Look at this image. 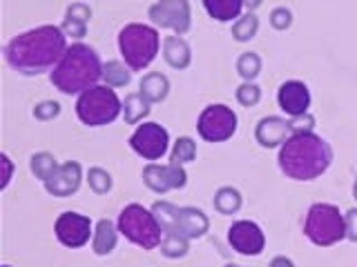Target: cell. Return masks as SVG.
<instances>
[{"label": "cell", "instance_id": "cell-26", "mask_svg": "<svg viewBox=\"0 0 357 267\" xmlns=\"http://www.w3.org/2000/svg\"><path fill=\"white\" fill-rule=\"evenodd\" d=\"M230 33H232V38L237 42L252 40L257 33H259V18H257L255 11H252V14H250V11H245L243 16H239L237 20H234Z\"/></svg>", "mask_w": 357, "mask_h": 267}, {"label": "cell", "instance_id": "cell-14", "mask_svg": "<svg viewBox=\"0 0 357 267\" xmlns=\"http://www.w3.org/2000/svg\"><path fill=\"white\" fill-rule=\"evenodd\" d=\"M312 103L310 89L301 81H286L277 89V105L288 118H295L301 114H308Z\"/></svg>", "mask_w": 357, "mask_h": 267}, {"label": "cell", "instance_id": "cell-37", "mask_svg": "<svg viewBox=\"0 0 357 267\" xmlns=\"http://www.w3.org/2000/svg\"><path fill=\"white\" fill-rule=\"evenodd\" d=\"M65 16H70L74 20H81V22H87V25H89V20H92V7H89L87 3H72V5H67Z\"/></svg>", "mask_w": 357, "mask_h": 267}, {"label": "cell", "instance_id": "cell-34", "mask_svg": "<svg viewBox=\"0 0 357 267\" xmlns=\"http://www.w3.org/2000/svg\"><path fill=\"white\" fill-rule=\"evenodd\" d=\"M59 27L63 29V33H65L67 38H74V40H78V42H81V38L87 36V22L74 20V18H70V16H65Z\"/></svg>", "mask_w": 357, "mask_h": 267}, {"label": "cell", "instance_id": "cell-18", "mask_svg": "<svg viewBox=\"0 0 357 267\" xmlns=\"http://www.w3.org/2000/svg\"><path fill=\"white\" fill-rule=\"evenodd\" d=\"M161 54H163V60L176 72L188 70L190 63H192V47H190L183 36H174V33L163 38Z\"/></svg>", "mask_w": 357, "mask_h": 267}, {"label": "cell", "instance_id": "cell-5", "mask_svg": "<svg viewBox=\"0 0 357 267\" xmlns=\"http://www.w3.org/2000/svg\"><path fill=\"white\" fill-rule=\"evenodd\" d=\"M116 227L121 232V236H126V241L137 245V248L145 252L159 250L163 229L159 227L150 207H143L141 203L126 205L116 218Z\"/></svg>", "mask_w": 357, "mask_h": 267}, {"label": "cell", "instance_id": "cell-12", "mask_svg": "<svg viewBox=\"0 0 357 267\" xmlns=\"http://www.w3.org/2000/svg\"><path fill=\"white\" fill-rule=\"evenodd\" d=\"M141 178L148 189L154 194H167L172 189H183L188 185V172L185 167L174 163H148L143 167Z\"/></svg>", "mask_w": 357, "mask_h": 267}, {"label": "cell", "instance_id": "cell-20", "mask_svg": "<svg viewBox=\"0 0 357 267\" xmlns=\"http://www.w3.org/2000/svg\"><path fill=\"white\" fill-rule=\"evenodd\" d=\"M152 111V103L148 98H145L141 92H130L126 98H123V120L128 122V125H141V122L150 116Z\"/></svg>", "mask_w": 357, "mask_h": 267}, {"label": "cell", "instance_id": "cell-41", "mask_svg": "<svg viewBox=\"0 0 357 267\" xmlns=\"http://www.w3.org/2000/svg\"><path fill=\"white\" fill-rule=\"evenodd\" d=\"M353 198L357 200V178H355V183H353Z\"/></svg>", "mask_w": 357, "mask_h": 267}, {"label": "cell", "instance_id": "cell-10", "mask_svg": "<svg viewBox=\"0 0 357 267\" xmlns=\"http://www.w3.org/2000/svg\"><path fill=\"white\" fill-rule=\"evenodd\" d=\"M148 18L154 27L170 29L174 36H183L192 27V7L188 0H159L148 7Z\"/></svg>", "mask_w": 357, "mask_h": 267}, {"label": "cell", "instance_id": "cell-17", "mask_svg": "<svg viewBox=\"0 0 357 267\" xmlns=\"http://www.w3.org/2000/svg\"><path fill=\"white\" fill-rule=\"evenodd\" d=\"M210 229V218L204 209L199 207H178L176 220H174V232H178L188 241H197L206 236Z\"/></svg>", "mask_w": 357, "mask_h": 267}, {"label": "cell", "instance_id": "cell-9", "mask_svg": "<svg viewBox=\"0 0 357 267\" xmlns=\"http://www.w3.org/2000/svg\"><path fill=\"white\" fill-rule=\"evenodd\" d=\"M130 149L141 156L143 161H161L163 156L170 149V134L167 129L161 125V122H154V120H148V122H141V125L132 131L130 136Z\"/></svg>", "mask_w": 357, "mask_h": 267}, {"label": "cell", "instance_id": "cell-32", "mask_svg": "<svg viewBox=\"0 0 357 267\" xmlns=\"http://www.w3.org/2000/svg\"><path fill=\"white\" fill-rule=\"evenodd\" d=\"M234 96H237V103L241 107H255L261 100V87L257 83H241Z\"/></svg>", "mask_w": 357, "mask_h": 267}, {"label": "cell", "instance_id": "cell-3", "mask_svg": "<svg viewBox=\"0 0 357 267\" xmlns=\"http://www.w3.org/2000/svg\"><path fill=\"white\" fill-rule=\"evenodd\" d=\"M103 78V60L94 47L72 42L59 65L50 72V83L65 96H81L85 89L98 85Z\"/></svg>", "mask_w": 357, "mask_h": 267}, {"label": "cell", "instance_id": "cell-35", "mask_svg": "<svg viewBox=\"0 0 357 267\" xmlns=\"http://www.w3.org/2000/svg\"><path fill=\"white\" fill-rule=\"evenodd\" d=\"M271 25L277 31H286L290 25H293V11H290L288 7H284V5L275 7L271 11Z\"/></svg>", "mask_w": 357, "mask_h": 267}, {"label": "cell", "instance_id": "cell-33", "mask_svg": "<svg viewBox=\"0 0 357 267\" xmlns=\"http://www.w3.org/2000/svg\"><path fill=\"white\" fill-rule=\"evenodd\" d=\"M31 114L40 122H50V120L61 116V103H59V100H40V103L33 107Z\"/></svg>", "mask_w": 357, "mask_h": 267}, {"label": "cell", "instance_id": "cell-43", "mask_svg": "<svg viewBox=\"0 0 357 267\" xmlns=\"http://www.w3.org/2000/svg\"><path fill=\"white\" fill-rule=\"evenodd\" d=\"M3 267H11V265H3Z\"/></svg>", "mask_w": 357, "mask_h": 267}, {"label": "cell", "instance_id": "cell-28", "mask_svg": "<svg viewBox=\"0 0 357 267\" xmlns=\"http://www.w3.org/2000/svg\"><path fill=\"white\" fill-rule=\"evenodd\" d=\"M195 159H197V143H195V138H190V136H178V138L172 143L170 161H167V163H174V165L185 167L188 163H192Z\"/></svg>", "mask_w": 357, "mask_h": 267}, {"label": "cell", "instance_id": "cell-7", "mask_svg": "<svg viewBox=\"0 0 357 267\" xmlns=\"http://www.w3.org/2000/svg\"><path fill=\"white\" fill-rule=\"evenodd\" d=\"M304 236L317 248H331L346 238L344 214L331 203H315L308 207L304 220Z\"/></svg>", "mask_w": 357, "mask_h": 267}, {"label": "cell", "instance_id": "cell-15", "mask_svg": "<svg viewBox=\"0 0 357 267\" xmlns=\"http://www.w3.org/2000/svg\"><path fill=\"white\" fill-rule=\"evenodd\" d=\"M83 183V167L76 161L61 163V167L56 170V174L50 178L45 185V192L56 198H67L78 192V187Z\"/></svg>", "mask_w": 357, "mask_h": 267}, {"label": "cell", "instance_id": "cell-36", "mask_svg": "<svg viewBox=\"0 0 357 267\" xmlns=\"http://www.w3.org/2000/svg\"><path fill=\"white\" fill-rule=\"evenodd\" d=\"M288 122H290V131L293 134H312L315 131V125H317V120L310 111L308 114L295 116V118H288Z\"/></svg>", "mask_w": 357, "mask_h": 267}, {"label": "cell", "instance_id": "cell-22", "mask_svg": "<svg viewBox=\"0 0 357 267\" xmlns=\"http://www.w3.org/2000/svg\"><path fill=\"white\" fill-rule=\"evenodd\" d=\"M204 9L217 22H234L243 16V0H204Z\"/></svg>", "mask_w": 357, "mask_h": 267}, {"label": "cell", "instance_id": "cell-42", "mask_svg": "<svg viewBox=\"0 0 357 267\" xmlns=\"http://www.w3.org/2000/svg\"><path fill=\"white\" fill-rule=\"evenodd\" d=\"M223 267H245V265H237V263H228V265H223Z\"/></svg>", "mask_w": 357, "mask_h": 267}, {"label": "cell", "instance_id": "cell-13", "mask_svg": "<svg viewBox=\"0 0 357 267\" xmlns=\"http://www.w3.org/2000/svg\"><path fill=\"white\" fill-rule=\"evenodd\" d=\"M230 248L241 256H259L266 250V234L255 220H234L228 227Z\"/></svg>", "mask_w": 357, "mask_h": 267}, {"label": "cell", "instance_id": "cell-40", "mask_svg": "<svg viewBox=\"0 0 357 267\" xmlns=\"http://www.w3.org/2000/svg\"><path fill=\"white\" fill-rule=\"evenodd\" d=\"M268 267H295V263L288 259V256H275V259L268 263Z\"/></svg>", "mask_w": 357, "mask_h": 267}, {"label": "cell", "instance_id": "cell-4", "mask_svg": "<svg viewBox=\"0 0 357 267\" xmlns=\"http://www.w3.org/2000/svg\"><path fill=\"white\" fill-rule=\"evenodd\" d=\"M161 36L154 25L145 22H128L119 31V54L132 72H143L154 63L161 49Z\"/></svg>", "mask_w": 357, "mask_h": 267}, {"label": "cell", "instance_id": "cell-11", "mask_svg": "<svg viewBox=\"0 0 357 267\" xmlns=\"http://www.w3.org/2000/svg\"><path fill=\"white\" fill-rule=\"evenodd\" d=\"M54 236L63 248L78 250L92 241L94 222L89 216L78 214V211H63L54 222Z\"/></svg>", "mask_w": 357, "mask_h": 267}, {"label": "cell", "instance_id": "cell-19", "mask_svg": "<svg viewBox=\"0 0 357 267\" xmlns=\"http://www.w3.org/2000/svg\"><path fill=\"white\" fill-rule=\"evenodd\" d=\"M121 232L116 227V222H112L107 218H100L94 225V236H92V252L96 256H109L116 250Z\"/></svg>", "mask_w": 357, "mask_h": 267}, {"label": "cell", "instance_id": "cell-31", "mask_svg": "<svg viewBox=\"0 0 357 267\" xmlns=\"http://www.w3.org/2000/svg\"><path fill=\"white\" fill-rule=\"evenodd\" d=\"M150 209H152V214H154L156 222H159V227L163 232H174V220H176L178 205L170 203V200H156Z\"/></svg>", "mask_w": 357, "mask_h": 267}, {"label": "cell", "instance_id": "cell-6", "mask_svg": "<svg viewBox=\"0 0 357 267\" xmlns=\"http://www.w3.org/2000/svg\"><path fill=\"white\" fill-rule=\"evenodd\" d=\"M123 114V100L107 85H94L76 98V116L87 127H103Z\"/></svg>", "mask_w": 357, "mask_h": 267}, {"label": "cell", "instance_id": "cell-39", "mask_svg": "<svg viewBox=\"0 0 357 267\" xmlns=\"http://www.w3.org/2000/svg\"><path fill=\"white\" fill-rule=\"evenodd\" d=\"M344 229H346V238L357 243V207H351L344 214Z\"/></svg>", "mask_w": 357, "mask_h": 267}, {"label": "cell", "instance_id": "cell-25", "mask_svg": "<svg viewBox=\"0 0 357 267\" xmlns=\"http://www.w3.org/2000/svg\"><path fill=\"white\" fill-rule=\"evenodd\" d=\"M100 81L112 89L128 87L132 81V70L123 60H107L103 63V78Z\"/></svg>", "mask_w": 357, "mask_h": 267}, {"label": "cell", "instance_id": "cell-24", "mask_svg": "<svg viewBox=\"0 0 357 267\" xmlns=\"http://www.w3.org/2000/svg\"><path fill=\"white\" fill-rule=\"evenodd\" d=\"M59 167H61V163L56 161V156L50 154V152H36V154L29 156V170L43 183H47L50 178L56 174Z\"/></svg>", "mask_w": 357, "mask_h": 267}, {"label": "cell", "instance_id": "cell-27", "mask_svg": "<svg viewBox=\"0 0 357 267\" xmlns=\"http://www.w3.org/2000/svg\"><path fill=\"white\" fill-rule=\"evenodd\" d=\"M159 252L165 256V259H183V256L190 252V241L185 236H181L178 232H163Z\"/></svg>", "mask_w": 357, "mask_h": 267}, {"label": "cell", "instance_id": "cell-16", "mask_svg": "<svg viewBox=\"0 0 357 267\" xmlns=\"http://www.w3.org/2000/svg\"><path fill=\"white\" fill-rule=\"evenodd\" d=\"M290 136V122L284 116H264L255 127V140L264 149H279Z\"/></svg>", "mask_w": 357, "mask_h": 267}, {"label": "cell", "instance_id": "cell-23", "mask_svg": "<svg viewBox=\"0 0 357 267\" xmlns=\"http://www.w3.org/2000/svg\"><path fill=\"white\" fill-rule=\"evenodd\" d=\"M212 205H215V209L219 211V214L223 216H232L237 214V211L241 209L243 205V196L237 187L232 185H223L219 187L215 192V198H212Z\"/></svg>", "mask_w": 357, "mask_h": 267}, {"label": "cell", "instance_id": "cell-30", "mask_svg": "<svg viewBox=\"0 0 357 267\" xmlns=\"http://www.w3.org/2000/svg\"><path fill=\"white\" fill-rule=\"evenodd\" d=\"M85 181H87L89 189L98 196L109 194L112 185H114V178H112V174L107 170H103V167H89L87 174H85Z\"/></svg>", "mask_w": 357, "mask_h": 267}, {"label": "cell", "instance_id": "cell-21", "mask_svg": "<svg viewBox=\"0 0 357 267\" xmlns=\"http://www.w3.org/2000/svg\"><path fill=\"white\" fill-rule=\"evenodd\" d=\"M139 92L150 100V103H163L170 94V81H167V76L161 74V72H148L143 74L141 83H139Z\"/></svg>", "mask_w": 357, "mask_h": 267}, {"label": "cell", "instance_id": "cell-38", "mask_svg": "<svg viewBox=\"0 0 357 267\" xmlns=\"http://www.w3.org/2000/svg\"><path fill=\"white\" fill-rule=\"evenodd\" d=\"M11 176H14V163H11V159L3 152L0 154V189L9 187Z\"/></svg>", "mask_w": 357, "mask_h": 267}, {"label": "cell", "instance_id": "cell-8", "mask_svg": "<svg viewBox=\"0 0 357 267\" xmlns=\"http://www.w3.org/2000/svg\"><path fill=\"white\" fill-rule=\"evenodd\" d=\"M237 125L239 118L234 114V109L223 103L204 107V111L197 118V131L206 143H223L232 138L234 131H237Z\"/></svg>", "mask_w": 357, "mask_h": 267}, {"label": "cell", "instance_id": "cell-1", "mask_svg": "<svg viewBox=\"0 0 357 267\" xmlns=\"http://www.w3.org/2000/svg\"><path fill=\"white\" fill-rule=\"evenodd\" d=\"M67 47V36L59 25H38L5 44V60L22 76H40L59 65Z\"/></svg>", "mask_w": 357, "mask_h": 267}, {"label": "cell", "instance_id": "cell-29", "mask_svg": "<svg viewBox=\"0 0 357 267\" xmlns=\"http://www.w3.org/2000/svg\"><path fill=\"white\" fill-rule=\"evenodd\" d=\"M237 74L243 78V83H255V78L261 74V56L257 54V51H243L239 54V58H237Z\"/></svg>", "mask_w": 357, "mask_h": 267}, {"label": "cell", "instance_id": "cell-2", "mask_svg": "<svg viewBox=\"0 0 357 267\" xmlns=\"http://www.w3.org/2000/svg\"><path fill=\"white\" fill-rule=\"evenodd\" d=\"M282 174L293 181H315L333 163V147L319 134H293L277 154Z\"/></svg>", "mask_w": 357, "mask_h": 267}]
</instances>
